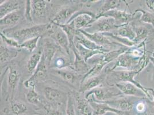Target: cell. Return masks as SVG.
Returning a JSON list of instances; mask_svg holds the SVG:
<instances>
[{"label": "cell", "mask_w": 154, "mask_h": 115, "mask_svg": "<svg viewBox=\"0 0 154 115\" xmlns=\"http://www.w3.org/2000/svg\"><path fill=\"white\" fill-rule=\"evenodd\" d=\"M106 83L109 86H115L116 83L122 82H128L134 84L137 87L144 92L146 97L149 98V101H152L151 94L149 92V88H146L135 79V77L140 74L139 70L109 71L105 69Z\"/></svg>", "instance_id": "6da1fadb"}, {"label": "cell", "mask_w": 154, "mask_h": 115, "mask_svg": "<svg viewBox=\"0 0 154 115\" xmlns=\"http://www.w3.org/2000/svg\"><path fill=\"white\" fill-rule=\"evenodd\" d=\"M51 26V23H50L45 24H42L24 28L14 32L12 38L16 39L21 44L29 39L38 37L42 38L45 35L48 37Z\"/></svg>", "instance_id": "7a4b0ae2"}, {"label": "cell", "mask_w": 154, "mask_h": 115, "mask_svg": "<svg viewBox=\"0 0 154 115\" xmlns=\"http://www.w3.org/2000/svg\"><path fill=\"white\" fill-rule=\"evenodd\" d=\"M21 78V74L16 64H12L8 67L7 76V86L5 100L7 101H12L16 89L19 85Z\"/></svg>", "instance_id": "3957f363"}, {"label": "cell", "mask_w": 154, "mask_h": 115, "mask_svg": "<svg viewBox=\"0 0 154 115\" xmlns=\"http://www.w3.org/2000/svg\"><path fill=\"white\" fill-rule=\"evenodd\" d=\"M141 58L135 57L127 51L121 55L115 61V64L111 67H108L107 70H115L118 67L124 68L127 70H139V63Z\"/></svg>", "instance_id": "277c9868"}, {"label": "cell", "mask_w": 154, "mask_h": 115, "mask_svg": "<svg viewBox=\"0 0 154 115\" xmlns=\"http://www.w3.org/2000/svg\"><path fill=\"white\" fill-rule=\"evenodd\" d=\"M96 20V15L90 11H79L75 13L67 24L72 23L77 30H85L89 28Z\"/></svg>", "instance_id": "5b68a950"}, {"label": "cell", "mask_w": 154, "mask_h": 115, "mask_svg": "<svg viewBox=\"0 0 154 115\" xmlns=\"http://www.w3.org/2000/svg\"><path fill=\"white\" fill-rule=\"evenodd\" d=\"M120 96L123 95L120 91L116 92L110 89L99 86L85 93V98L88 100H92L97 102H104Z\"/></svg>", "instance_id": "8992f818"}, {"label": "cell", "mask_w": 154, "mask_h": 115, "mask_svg": "<svg viewBox=\"0 0 154 115\" xmlns=\"http://www.w3.org/2000/svg\"><path fill=\"white\" fill-rule=\"evenodd\" d=\"M120 26H117L116 21L112 17H101L96 20L89 28L84 31L90 33H107L115 31Z\"/></svg>", "instance_id": "52a82bcc"}, {"label": "cell", "mask_w": 154, "mask_h": 115, "mask_svg": "<svg viewBox=\"0 0 154 115\" xmlns=\"http://www.w3.org/2000/svg\"><path fill=\"white\" fill-rule=\"evenodd\" d=\"M51 73L59 77L65 82L70 85L71 86L78 88V90L82 82L84 76L78 74L71 68H67L61 70L52 69Z\"/></svg>", "instance_id": "ba28073f"}, {"label": "cell", "mask_w": 154, "mask_h": 115, "mask_svg": "<svg viewBox=\"0 0 154 115\" xmlns=\"http://www.w3.org/2000/svg\"><path fill=\"white\" fill-rule=\"evenodd\" d=\"M84 6V3L77 4L75 5L66 7L59 11L52 18L51 22L57 25H63L67 24L74 14Z\"/></svg>", "instance_id": "9c48e42d"}, {"label": "cell", "mask_w": 154, "mask_h": 115, "mask_svg": "<svg viewBox=\"0 0 154 115\" xmlns=\"http://www.w3.org/2000/svg\"><path fill=\"white\" fill-rule=\"evenodd\" d=\"M51 32L48 37L52 39L65 53L70 55V50H71L69 40L66 34L60 26L52 23H51Z\"/></svg>", "instance_id": "30bf717a"}, {"label": "cell", "mask_w": 154, "mask_h": 115, "mask_svg": "<svg viewBox=\"0 0 154 115\" xmlns=\"http://www.w3.org/2000/svg\"><path fill=\"white\" fill-rule=\"evenodd\" d=\"M48 66L45 63V60L43 58L38 64V67L28 79L24 82V86L26 88H31L35 86L36 83L40 81H45L47 78V69Z\"/></svg>", "instance_id": "8fae6325"}, {"label": "cell", "mask_w": 154, "mask_h": 115, "mask_svg": "<svg viewBox=\"0 0 154 115\" xmlns=\"http://www.w3.org/2000/svg\"><path fill=\"white\" fill-rule=\"evenodd\" d=\"M43 58L47 66H50L52 61L59 52L62 51L57 43L50 37H45L43 41Z\"/></svg>", "instance_id": "7c38bea8"}, {"label": "cell", "mask_w": 154, "mask_h": 115, "mask_svg": "<svg viewBox=\"0 0 154 115\" xmlns=\"http://www.w3.org/2000/svg\"><path fill=\"white\" fill-rule=\"evenodd\" d=\"M101 17H112L114 19L117 25L119 26L130 24L137 18V17L136 16V13H128L127 12L126 9L124 11L117 9L113 10L104 13L101 16Z\"/></svg>", "instance_id": "4fadbf2b"}, {"label": "cell", "mask_w": 154, "mask_h": 115, "mask_svg": "<svg viewBox=\"0 0 154 115\" xmlns=\"http://www.w3.org/2000/svg\"><path fill=\"white\" fill-rule=\"evenodd\" d=\"M79 31L85 37L90 39V40H91L97 45L103 47L110 51H111L110 48H114L115 45H119L121 47L124 46L118 42H112L111 40H110L108 36H105L103 33H90L84 30H80Z\"/></svg>", "instance_id": "5bb4252c"}, {"label": "cell", "mask_w": 154, "mask_h": 115, "mask_svg": "<svg viewBox=\"0 0 154 115\" xmlns=\"http://www.w3.org/2000/svg\"><path fill=\"white\" fill-rule=\"evenodd\" d=\"M132 97L122 96L119 98H113L103 102L107 104L112 108L118 109L124 112L130 113L135 107V102Z\"/></svg>", "instance_id": "9a60e30c"}, {"label": "cell", "mask_w": 154, "mask_h": 115, "mask_svg": "<svg viewBox=\"0 0 154 115\" xmlns=\"http://www.w3.org/2000/svg\"><path fill=\"white\" fill-rule=\"evenodd\" d=\"M45 99L50 102V105L63 106L64 104L65 93L58 89L47 86L43 90Z\"/></svg>", "instance_id": "2e32d148"}, {"label": "cell", "mask_w": 154, "mask_h": 115, "mask_svg": "<svg viewBox=\"0 0 154 115\" xmlns=\"http://www.w3.org/2000/svg\"><path fill=\"white\" fill-rule=\"evenodd\" d=\"M116 87L122 93L123 96L134 97L140 98L147 97L146 94L140 89L133 83L128 82H122L116 83Z\"/></svg>", "instance_id": "e0dca14e"}, {"label": "cell", "mask_w": 154, "mask_h": 115, "mask_svg": "<svg viewBox=\"0 0 154 115\" xmlns=\"http://www.w3.org/2000/svg\"><path fill=\"white\" fill-rule=\"evenodd\" d=\"M92 107L94 114L96 115H105L107 113H113L117 115H131L129 113L124 112L109 106L103 102H97L94 100H88Z\"/></svg>", "instance_id": "ac0fdd59"}, {"label": "cell", "mask_w": 154, "mask_h": 115, "mask_svg": "<svg viewBox=\"0 0 154 115\" xmlns=\"http://www.w3.org/2000/svg\"><path fill=\"white\" fill-rule=\"evenodd\" d=\"M79 94L80 93L79 92H74L72 94L78 112L80 115H93V110L90 105V102Z\"/></svg>", "instance_id": "d6986e66"}, {"label": "cell", "mask_w": 154, "mask_h": 115, "mask_svg": "<svg viewBox=\"0 0 154 115\" xmlns=\"http://www.w3.org/2000/svg\"><path fill=\"white\" fill-rule=\"evenodd\" d=\"M106 74L105 72L96 77H92L86 79L81 84L78 92L80 93H85L91 90L96 89L99 87V86L106 79Z\"/></svg>", "instance_id": "ffe728a7"}, {"label": "cell", "mask_w": 154, "mask_h": 115, "mask_svg": "<svg viewBox=\"0 0 154 115\" xmlns=\"http://www.w3.org/2000/svg\"><path fill=\"white\" fill-rule=\"evenodd\" d=\"M23 2L21 1L8 0L1 1L0 5V19H2L5 16L14 12L20 11Z\"/></svg>", "instance_id": "44dd1931"}, {"label": "cell", "mask_w": 154, "mask_h": 115, "mask_svg": "<svg viewBox=\"0 0 154 115\" xmlns=\"http://www.w3.org/2000/svg\"><path fill=\"white\" fill-rule=\"evenodd\" d=\"M74 54V61L72 64V69L78 74L85 76L90 70L91 66L86 63L77 50L75 46L71 49Z\"/></svg>", "instance_id": "7402d4cb"}, {"label": "cell", "mask_w": 154, "mask_h": 115, "mask_svg": "<svg viewBox=\"0 0 154 115\" xmlns=\"http://www.w3.org/2000/svg\"><path fill=\"white\" fill-rule=\"evenodd\" d=\"M23 18V14L21 11L14 12L1 19V31L4 28H11L17 26Z\"/></svg>", "instance_id": "603a6c76"}, {"label": "cell", "mask_w": 154, "mask_h": 115, "mask_svg": "<svg viewBox=\"0 0 154 115\" xmlns=\"http://www.w3.org/2000/svg\"><path fill=\"white\" fill-rule=\"evenodd\" d=\"M66 53H60V54H57L54 58L52 61L50 66H52L53 69L61 70L67 68L72 69L73 62H71L70 59L68 57Z\"/></svg>", "instance_id": "cb8c5ba5"}, {"label": "cell", "mask_w": 154, "mask_h": 115, "mask_svg": "<svg viewBox=\"0 0 154 115\" xmlns=\"http://www.w3.org/2000/svg\"><path fill=\"white\" fill-rule=\"evenodd\" d=\"M74 43H79L89 50L93 51H100L103 54H105L110 51L109 50L97 45L95 43L90 40V39L85 37L81 33H80L79 35L75 37Z\"/></svg>", "instance_id": "d4e9b609"}, {"label": "cell", "mask_w": 154, "mask_h": 115, "mask_svg": "<svg viewBox=\"0 0 154 115\" xmlns=\"http://www.w3.org/2000/svg\"><path fill=\"white\" fill-rule=\"evenodd\" d=\"M111 32L117 36L122 38L127 39L133 42H134L136 38V33L132 23L120 26L114 32Z\"/></svg>", "instance_id": "484cf974"}, {"label": "cell", "mask_w": 154, "mask_h": 115, "mask_svg": "<svg viewBox=\"0 0 154 115\" xmlns=\"http://www.w3.org/2000/svg\"><path fill=\"white\" fill-rule=\"evenodd\" d=\"M32 3L33 17L42 19L45 16L47 10V2L45 0H33Z\"/></svg>", "instance_id": "4316f807"}, {"label": "cell", "mask_w": 154, "mask_h": 115, "mask_svg": "<svg viewBox=\"0 0 154 115\" xmlns=\"http://www.w3.org/2000/svg\"><path fill=\"white\" fill-rule=\"evenodd\" d=\"M19 51L17 49L9 47L7 45H1L0 46V61L1 64H4L12 61L17 57Z\"/></svg>", "instance_id": "83f0119b"}, {"label": "cell", "mask_w": 154, "mask_h": 115, "mask_svg": "<svg viewBox=\"0 0 154 115\" xmlns=\"http://www.w3.org/2000/svg\"><path fill=\"white\" fill-rule=\"evenodd\" d=\"M57 25V24H56ZM60 26L65 32L66 34L67 38L69 39V43H70V46L71 50L75 47V37L80 34V31L77 30L75 28L74 24L70 23L69 24H66L63 25H57Z\"/></svg>", "instance_id": "f1b7e54d"}, {"label": "cell", "mask_w": 154, "mask_h": 115, "mask_svg": "<svg viewBox=\"0 0 154 115\" xmlns=\"http://www.w3.org/2000/svg\"><path fill=\"white\" fill-rule=\"evenodd\" d=\"M26 100L28 103L38 107H42L43 109L45 106V104L43 103L41 96L35 89V86L29 88L26 94Z\"/></svg>", "instance_id": "f546056e"}, {"label": "cell", "mask_w": 154, "mask_h": 115, "mask_svg": "<svg viewBox=\"0 0 154 115\" xmlns=\"http://www.w3.org/2000/svg\"><path fill=\"white\" fill-rule=\"evenodd\" d=\"M43 56V51L39 50L36 52L32 54L29 57L27 64L26 69L29 74H32L40 64Z\"/></svg>", "instance_id": "4dcf8cb0"}, {"label": "cell", "mask_w": 154, "mask_h": 115, "mask_svg": "<svg viewBox=\"0 0 154 115\" xmlns=\"http://www.w3.org/2000/svg\"><path fill=\"white\" fill-rule=\"evenodd\" d=\"M129 47L126 46H122L118 49L112 50L104 54L101 55L103 61L108 64L113 61H116L122 54L125 53L128 50Z\"/></svg>", "instance_id": "1f68e13d"}, {"label": "cell", "mask_w": 154, "mask_h": 115, "mask_svg": "<svg viewBox=\"0 0 154 115\" xmlns=\"http://www.w3.org/2000/svg\"><path fill=\"white\" fill-rule=\"evenodd\" d=\"M122 1L120 0H108L105 1L103 5L100 7L98 12L97 13L96 20L101 17L104 13L108 12L109 11L117 9L121 4Z\"/></svg>", "instance_id": "d6a6232c"}, {"label": "cell", "mask_w": 154, "mask_h": 115, "mask_svg": "<svg viewBox=\"0 0 154 115\" xmlns=\"http://www.w3.org/2000/svg\"><path fill=\"white\" fill-rule=\"evenodd\" d=\"M75 46L79 55L83 58L86 63H88V61L91 58L96 57L97 55L104 54L100 51H93L89 50L79 43H75Z\"/></svg>", "instance_id": "836d02e7"}, {"label": "cell", "mask_w": 154, "mask_h": 115, "mask_svg": "<svg viewBox=\"0 0 154 115\" xmlns=\"http://www.w3.org/2000/svg\"><path fill=\"white\" fill-rule=\"evenodd\" d=\"M9 110L13 115H26L28 112V107L24 102L13 100L10 102Z\"/></svg>", "instance_id": "e575fe53"}, {"label": "cell", "mask_w": 154, "mask_h": 115, "mask_svg": "<svg viewBox=\"0 0 154 115\" xmlns=\"http://www.w3.org/2000/svg\"><path fill=\"white\" fill-rule=\"evenodd\" d=\"M133 26L136 33V38L134 40L136 44H139L145 40H147L148 35L151 32L149 28L146 26Z\"/></svg>", "instance_id": "d590c367"}, {"label": "cell", "mask_w": 154, "mask_h": 115, "mask_svg": "<svg viewBox=\"0 0 154 115\" xmlns=\"http://www.w3.org/2000/svg\"><path fill=\"white\" fill-rule=\"evenodd\" d=\"M0 36H1V42L5 44L8 47L14 48V49H17V50L21 49V44L16 39L12 37L8 36L3 32H1L0 33Z\"/></svg>", "instance_id": "8d00e7d4"}, {"label": "cell", "mask_w": 154, "mask_h": 115, "mask_svg": "<svg viewBox=\"0 0 154 115\" xmlns=\"http://www.w3.org/2000/svg\"><path fill=\"white\" fill-rule=\"evenodd\" d=\"M137 12L141 13L139 19L141 23L151 24L154 29V14L141 9L136 10L134 13L136 14Z\"/></svg>", "instance_id": "74e56055"}, {"label": "cell", "mask_w": 154, "mask_h": 115, "mask_svg": "<svg viewBox=\"0 0 154 115\" xmlns=\"http://www.w3.org/2000/svg\"><path fill=\"white\" fill-rule=\"evenodd\" d=\"M63 106H53L45 104L44 110L47 115H66V109L63 108Z\"/></svg>", "instance_id": "f35d334b"}, {"label": "cell", "mask_w": 154, "mask_h": 115, "mask_svg": "<svg viewBox=\"0 0 154 115\" xmlns=\"http://www.w3.org/2000/svg\"><path fill=\"white\" fill-rule=\"evenodd\" d=\"M40 38V37H38L25 41L21 44V48L25 49L29 53H32L36 48L38 45V41Z\"/></svg>", "instance_id": "ab89813d"}, {"label": "cell", "mask_w": 154, "mask_h": 115, "mask_svg": "<svg viewBox=\"0 0 154 115\" xmlns=\"http://www.w3.org/2000/svg\"><path fill=\"white\" fill-rule=\"evenodd\" d=\"M75 106V100L72 94L69 93L66 106V115H77L76 109Z\"/></svg>", "instance_id": "60d3db41"}, {"label": "cell", "mask_w": 154, "mask_h": 115, "mask_svg": "<svg viewBox=\"0 0 154 115\" xmlns=\"http://www.w3.org/2000/svg\"><path fill=\"white\" fill-rule=\"evenodd\" d=\"M24 17L27 21L32 23L33 22V18L32 14V3L31 1H26L25 10H24Z\"/></svg>", "instance_id": "b9f144b4"}, {"label": "cell", "mask_w": 154, "mask_h": 115, "mask_svg": "<svg viewBox=\"0 0 154 115\" xmlns=\"http://www.w3.org/2000/svg\"><path fill=\"white\" fill-rule=\"evenodd\" d=\"M135 110L138 115H141L147 112V104L143 101H139L135 105Z\"/></svg>", "instance_id": "7bdbcfd3"}, {"label": "cell", "mask_w": 154, "mask_h": 115, "mask_svg": "<svg viewBox=\"0 0 154 115\" xmlns=\"http://www.w3.org/2000/svg\"><path fill=\"white\" fill-rule=\"evenodd\" d=\"M145 4L148 9L151 11L150 12L154 13V0H146L145 1Z\"/></svg>", "instance_id": "ee69618b"}, {"label": "cell", "mask_w": 154, "mask_h": 115, "mask_svg": "<svg viewBox=\"0 0 154 115\" xmlns=\"http://www.w3.org/2000/svg\"><path fill=\"white\" fill-rule=\"evenodd\" d=\"M149 92L151 93V94L152 97V101H149V102H150V103H151V104L152 105V107H154V89H151V88H149Z\"/></svg>", "instance_id": "f6af8a7d"}, {"label": "cell", "mask_w": 154, "mask_h": 115, "mask_svg": "<svg viewBox=\"0 0 154 115\" xmlns=\"http://www.w3.org/2000/svg\"><path fill=\"white\" fill-rule=\"evenodd\" d=\"M154 115V113H151V112H145L144 113H143V114H141V115Z\"/></svg>", "instance_id": "bcb514c9"}, {"label": "cell", "mask_w": 154, "mask_h": 115, "mask_svg": "<svg viewBox=\"0 0 154 115\" xmlns=\"http://www.w3.org/2000/svg\"><path fill=\"white\" fill-rule=\"evenodd\" d=\"M149 61H150L154 65V57H149Z\"/></svg>", "instance_id": "7dc6e473"}, {"label": "cell", "mask_w": 154, "mask_h": 115, "mask_svg": "<svg viewBox=\"0 0 154 115\" xmlns=\"http://www.w3.org/2000/svg\"><path fill=\"white\" fill-rule=\"evenodd\" d=\"M1 115H5V112H2V113H1Z\"/></svg>", "instance_id": "c3c4849f"}, {"label": "cell", "mask_w": 154, "mask_h": 115, "mask_svg": "<svg viewBox=\"0 0 154 115\" xmlns=\"http://www.w3.org/2000/svg\"><path fill=\"white\" fill-rule=\"evenodd\" d=\"M38 115V114H36V115Z\"/></svg>", "instance_id": "681fc988"}, {"label": "cell", "mask_w": 154, "mask_h": 115, "mask_svg": "<svg viewBox=\"0 0 154 115\" xmlns=\"http://www.w3.org/2000/svg\"><path fill=\"white\" fill-rule=\"evenodd\" d=\"M45 115H46V114H45Z\"/></svg>", "instance_id": "f907efd6"}]
</instances>
